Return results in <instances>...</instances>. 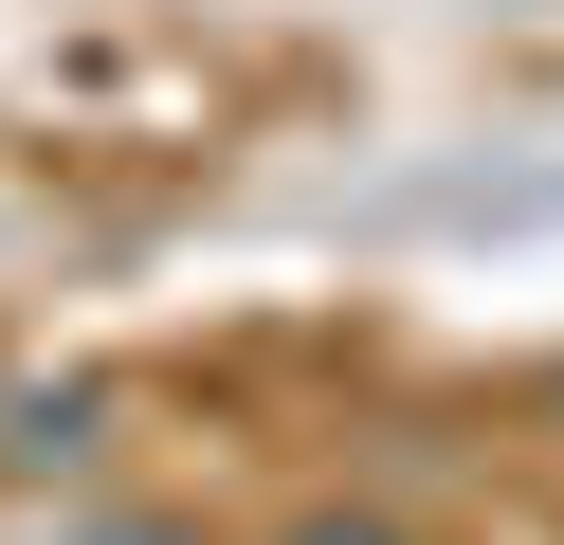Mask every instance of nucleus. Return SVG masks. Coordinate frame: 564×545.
Returning <instances> with one entry per match:
<instances>
[{
  "label": "nucleus",
  "mask_w": 564,
  "mask_h": 545,
  "mask_svg": "<svg viewBox=\"0 0 564 545\" xmlns=\"http://www.w3.org/2000/svg\"><path fill=\"white\" fill-rule=\"evenodd\" d=\"M310 545H382V527H310Z\"/></svg>",
  "instance_id": "f257e3e1"
}]
</instances>
